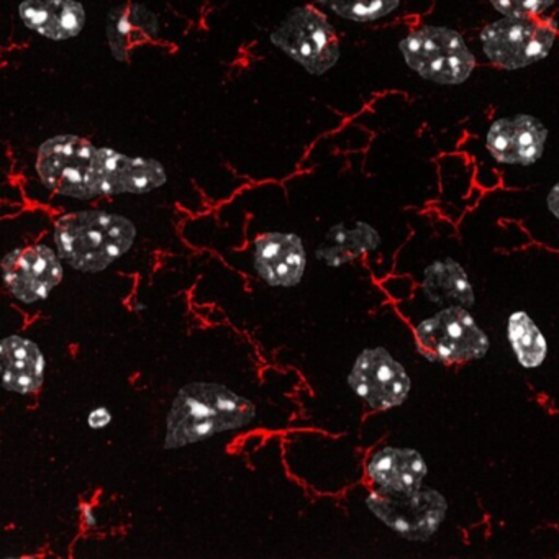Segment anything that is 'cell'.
Segmentation results:
<instances>
[{"label": "cell", "instance_id": "obj_4", "mask_svg": "<svg viewBox=\"0 0 559 559\" xmlns=\"http://www.w3.org/2000/svg\"><path fill=\"white\" fill-rule=\"evenodd\" d=\"M414 335L418 353L437 365H469L490 352L489 335L466 307L437 310L415 325Z\"/></svg>", "mask_w": 559, "mask_h": 559}, {"label": "cell", "instance_id": "obj_15", "mask_svg": "<svg viewBox=\"0 0 559 559\" xmlns=\"http://www.w3.org/2000/svg\"><path fill=\"white\" fill-rule=\"evenodd\" d=\"M19 15L28 31L53 41L71 40L86 25V11L78 0H24Z\"/></svg>", "mask_w": 559, "mask_h": 559}, {"label": "cell", "instance_id": "obj_11", "mask_svg": "<svg viewBox=\"0 0 559 559\" xmlns=\"http://www.w3.org/2000/svg\"><path fill=\"white\" fill-rule=\"evenodd\" d=\"M548 129L528 114L500 117L486 132V150L500 165L530 168L545 155Z\"/></svg>", "mask_w": 559, "mask_h": 559}, {"label": "cell", "instance_id": "obj_2", "mask_svg": "<svg viewBox=\"0 0 559 559\" xmlns=\"http://www.w3.org/2000/svg\"><path fill=\"white\" fill-rule=\"evenodd\" d=\"M135 237L132 221L104 211L73 212L55 225L58 254L83 273L107 270L132 248Z\"/></svg>", "mask_w": 559, "mask_h": 559}, {"label": "cell", "instance_id": "obj_13", "mask_svg": "<svg viewBox=\"0 0 559 559\" xmlns=\"http://www.w3.org/2000/svg\"><path fill=\"white\" fill-rule=\"evenodd\" d=\"M428 463L420 451L411 447H385L372 451L366 463V476L372 490L385 496H407L425 486Z\"/></svg>", "mask_w": 559, "mask_h": 559}, {"label": "cell", "instance_id": "obj_6", "mask_svg": "<svg viewBox=\"0 0 559 559\" xmlns=\"http://www.w3.org/2000/svg\"><path fill=\"white\" fill-rule=\"evenodd\" d=\"M97 146L78 135H57L41 143L35 162L38 179L63 198H99L96 185Z\"/></svg>", "mask_w": 559, "mask_h": 559}, {"label": "cell", "instance_id": "obj_12", "mask_svg": "<svg viewBox=\"0 0 559 559\" xmlns=\"http://www.w3.org/2000/svg\"><path fill=\"white\" fill-rule=\"evenodd\" d=\"M168 181L165 166L152 158L97 148L96 185L100 195L148 194Z\"/></svg>", "mask_w": 559, "mask_h": 559}, {"label": "cell", "instance_id": "obj_14", "mask_svg": "<svg viewBox=\"0 0 559 559\" xmlns=\"http://www.w3.org/2000/svg\"><path fill=\"white\" fill-rule=\"evenodd\" d=\"M254 270L274 287H293L302 281L307 254L296 234L270 231L254 241Z\"/></svg>", "mask_w": 559, "mask_h": 559}, {"label": "cell", "instance_id": "obj_22", "mask_svg": "<svg viewBox=\"0 0 559 559\" xmlns=\"http://www.w3.org/2000/svg\"><path fill=\"white\" fill-rule=\"evenodd\" d=\"M493 11L507 17H543L558 0H487Z\"/></svg>", "mask_w": 559, "mask_h": 559}, {"label": "cell", "instance_id": "obj_1", "mask_svg": "<svg viewBox=\"0 0 559 559\" xmlns=\"http://www.w3.org/2000/svg\"><path fill=\"white\" fill-rule=\"evenodd\" d=\"M257 417L253 402L214 382L185 385L166 418L165 448L178 450L225 431L248 427Z\"/></svg>", "mask_w": 559, "mask_h": 559}, {"label": "cell", "instance_id": "obj_5", "mask_svg": "<svg viewBox=\"0 0 559 559\" xmlns=\"http://www.w3.org/2000/svg\"><path fill=\"white\" fill-rule=\"evenodd\" d=\"M558 28L551 19L507 17L490 22L480 31V50L492 67L506 71L525 70L551 55Z\"/></svg>", "mask_w": 559, "mask_h": 559}, {"label": "cell", "instance_id": "obj_3", "mask_svg": "<svg viewBox=\"0 0 559 559\" xmlns=\"http://www.w3.org/2000/svg\"><path fill=\"white\" fill-rule=\"evenodd\" d=\"M399 50L415 74L438 86H461L476 70V57L453 28L421 25L402 38Z\"/></svg>", "mask_w": 559, "mask_h": 559}, {"label": "cell", "instance_id": "obj_24", "mask_svg": "<svg viewBox=\"0 0 559 559\" xmlns=\"http://www.w3.org/2000/svg\"><path fill=\"white\" fill-rule=\"evenodd\" d=\"M546 209H548L549 215L559 222V182H556L551 189H549L548 195H546Z\"/></svg>", "mask_w": 559, "mask_h": 559}, {"label": "cell", "instance_id": "obj_20", "mask_svg": "<svg viewBox=\"0 0 559 559\" xmlns=\"http://www.w3.org/2000/svg\"><path fill=\"white\" fill-rule=\"evenodd\" d=\"M506 338L516 365L525 371H536L548 359V338L528 310L520 309L509 313Z\"/></svg>", "mask_w": 559, "mask_h": 559}, {"label": "cell", "instance_id": "obj_19", "mask_svg": "<svg viewBox=\"0 0 559 559\" xmlns=\"http://www.w3.org/2000/svg\"><path fill=\"white\" fill-rule=\"evenodd\" d=\"M382 238L372 225L355 222L338 224L326 234L325 241L317 250L320 261L330 267L345 266L381 247Z\"/></svg>", "mask_w": 559, "mask_h": 559}, {"label": "cell", "instance_id": "obj_23", "mask_svg": "<svg viewBox=\"0 0 559 559\" xmlns=\"http://www.w3.org/2000/svg\"><path fill=\"white\" fill-rule=\"evenodd\" d=\"M112 421V414H110L109 408L99 407L96 411L91 412L90 417H87V425L94 430H103L107 425Z\"/></svg>", "mask_w": 559, "mask_h": 559}, {"label": "cell", "instance_id": "obj_9", "mask_svg": "<svg viewBox=\"0 0 559 559\" xmlns=\"http://www.w3.org/2000/svg\"><path fill=\"white\" fill-rule=\"evenodd\" d=\"M348 385L369 411L385 412L408 401L412 378L388 349L376 346L359 353L349 371Z\"/></svg>", "mask_w": 559, "mask_h": 559}, {"label": "cell", "instance_id": "obj_17", "mask_svg": "<svg viewBox=\"0 0 559 559\" xmlns=\"http://www.w3.org/2000/svg\"><path fill=\"white\" fill-rule=\"evenodd\" d=\"M421 294L433 306H461L473 309L476 306V290L463 264L454 258L431 261L421 274Z\"/></svg>", "mask_w": 559, "mask_h": 559}, {"label": "cell", "instance_id": "obj_10", "mask_svg": "<svg viewBox=\"0 0 559 559\" xmlns=\"http://www.w3.org/2000/svg\"><path fill=\"white\" fill-rule=\"evenodd\" d=\"M60 258L47 245H34L9 253L2 263L9 293L24 304L47 299L63 280Z\"/></svg>", "mask_w": 559, "mask_h": 559}, {"label": "cell", "instance_id": "obj_8", "mask_svg": "<svg viewBox=\"0 0 559 559\" xmlns=\"http://www.w3.org/2000/svg\"><path fill=\"white\" fill-rule=\"evenodd\" d=\"M365 503L385 528L415 543L430 542L447 522L450 510L447 497L428 486L407 496H385L371 490Z\"/></svg>", "mask_w": 559, "mask_h": 559}, {"label": "cell", "instance_id": "obj_16", "mask_svg": "<svg viewBox=\"0 0 559 559\" xmlns=\"http://www.w3.org/2000/svg\"><path fill=\"white\" fill-rule=\"evenodd\" d=\"M159 21L148 8L136 2L117 5L106 19V37L117 61H127L140 45L156 40Z\"/></svg>", "mask_w": 559, "mask_h": 559}, {"label": "cell", "instance_id": "obj_21", "mask_svg": "<svg viewBox=\"0 0 559 559\" xmlns=\"http://www.w3.org/2000/svg\"><path fill=\"white\" fill-rule=\"evenodd\" d=\"M336 17L356 24H371L394 14L402 0H316Z\"/></svg>", "mask_w": 559, "mask_h": 559}, {"label": "cell", "instance_id": "obj_18", "mask_svg": "<svg viewBox=\"0 0 559 559\" xmlns=\"http://www.w3.org/2000/svg\"><path fill=\"white\" fill-rule=\"evenodd\" d=\"M2 379L8 391L32 394L44 384L45 356L37 343L24 336L12 335L2 340Z\"/></svg>", "mask_w": 559, "mask_h": 559}, {"label": "cell", "instance_id": "obj_7", "mask_svg": "<svg viewBox=\"0 0 559 559\" xmlns=\"http://www.w3.org/2000/svg\"><path fill=\"white\" fill-rule=\"evenodd\" d=\"M270 41L313 76L329 73L342 55L332 22L310 4L294 8L274 28Z\"/></svg>", "mask_w": 559, "mask_h": 559}]
</instances>
